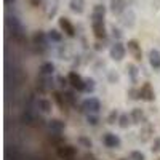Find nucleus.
<instances>
[{
  "label": "nucleus",
  "mask_w": 160,
  "mask_h": 160,
  "mask_svg": "<svg viewBox=\"0 0 160 160\" xmlns=\"http://www.w3.org/2000/svg\"><path fill=\"white\" fill-rule=\"evenodd\" d=\"M7 26H8V31L11 32L13 38L18 40V42H24V40H26L24 28H22V24L19 22L18 18H15V16H8V18H7Z\"/></svg>",
  "instance_id": "obj_1"
},
{
  "label": "nucleus",
  "mask_w": 160,
  "mask_h": 160,
  "mask_svg": "<svg viewBox=\"0 0 160 160\" xmlns=\"http://www.w3.org/2000/svg\"><path fill=\"white\" fill-rule=\"evenodd\" d=\"M104 15H106V7L104 5H95L93 13H91V24L104 22Z\"/></svg>",
  "instance_id": "obj_2"
},
{
  "label": "nucleus",
  "mask_w": 160,
  "mask_h": 160,
  "mask_svg": "<svg viewBox=\"0 0 160 160\" xmlns=\"http://www.w3.org/2000/svg\"><path fill=\"white\" fill-rule=\"evenodd\" d=\"M125 56V47L123 43H120V42H115L111 48V58L115 59V61H120V59H123Z\"/></svg>",
  "instance_id": "obj_3"
},
{
  "label": "nucleus",
  "mask_w": 160,
  "mask_h": 160,
  "mask_svg": "<svg viewBox=\"0 0 160 160\" xmlns=\"http://www.w3.org/2000/svg\"><path fill=\"white\" fill-rule=\"evenodd\" d=\"M77 151L75 148H72V146H61V148L58 149V155L64 160H72L75 157Z\"/></svg>",
  "instance_id": "obj_4"
},
{
  "label": "nucleus",
  "mask_w": 160,
  "mask_h": 160,
  "mask_svg": "<svg viewBox=\"0 0 160 160\" xmlns=\"http://www.w3.org/2000/svg\"><path fill=\"white\" fill-rule=\"evenodd\" d=\"M83 109L91 112V114H96L101 109V104H99V101L96 98H88V99L83 101Z\"/></svg>",
  "instance_id": "obj_5"
},
{
  "label": "nucleus",
  "mask_w": 160,
  "mask_h": 160,
  "mask_svg": "<svg viewBox=\"0 0 160 160\" xmlns=\"http://www.w3.org/2000/svg\"><path fill=\"white\" fill-rule=\"evenodd\" d=\"M37 88L42 91V93L51 90V88H53V80L50 78V75H43L42 78H38V80H37Z\"/></svg>",
  "instance_id": "obj_6"
},
{
  "label": "nucleus",
  "mask_w": 160,
  "mask_h": 160,
  "mask_svg": "<svg viewBox=\"0 0 160 160\" xmlns=\"http://www.w3.org/2000/svg\"><path fill=\"white\" fill-rule=\"evenodd\" d=\"M139 98L144 101H154V90L151 87V83H144L142 88L139 90Z\"/></svg>",
  "instance_id": "obj_7"
},
{
  "label": "nucleus",
  "mask_w": 160,
  "mask_h": 160,
  "mask_svg": "<svg viewBox=\"0 0 160 160\" xmlns=\"http://www.w3.org/2000/svg\"><path fill=\"white\" fill-rule=\"evenodd\" d=\"M5 158L7 160H22L24 155L21 154V151L18 148H11V146H8V148L5 149Z\"/></svg>",
  "instance_id": "obj_8"
},
{
  "label": "nucleus",
  "mask_w": 160,
  "mask_h": 160,
  "mask_svg": "<svg viewBox=\"0 0 160 160\" xmlns=\"http://www.w3.org/2000/svg\"><path fill=\"white\" fill-rule=\"evenodd\" d=\"M59 28L68 34L69 37H74L75 35V29H74V26L72 22L68 19V18H59Z\"/></svg>",
  "instance_id": "obj_9"
},
{
  "label": "nucleus",
  "mask_w": 160,
  "mask_h": 160,
  "mask_svg": "<svg viewBox=\"0 0 160 160\" xmlns=\"http://www.w3.org/2000/svg\"><path fill=\"white\" fill-rule=\"evenodd\" d=\"M128 50H130V53L133 55V58H135L136 61H141V47H139V43L136 42V40H130L128 42Z\"/></svg>",
  "instance_id": "obj_10"
},
{
  "label": "nucleus",
  "mask_w": 160,
  "mask_h": 160,
  "mask_svg": "<svg viewBox=\"0 0 160 160\" xmlns=\"http://www.w3.org/2000/svg\"><path fill=\"white\" fill-rule=\"evenodd\" d=\"M111 11L114 15H120V13H123L125 7H127V2L125 0H111Z\"/></svg>",
  "instance_id": "obj_11"
},
{
  "label": "nucleus",
  "mask_w": 160,
  "mask_h": 160,
  "mask_svg": "<svg viewBox=\"0 0 160 160\" xmlns=\"http://www.w3.org/2000/svg\"><path fill=\"white\" fill-rule=\"evenodd\" d=\"M69 82H71V85H72L74 88H77V90H85V82L82 80V77L77 75L75 72L69 74Z\"/></svg>",
  "instance_id": "obj_12"
},
{
  "label": "nucleus",
  "mask_w": 160,
  "mask_h": 160,
  "mask_svg": "<svg viewBox=\"0 0 160 160\" xmlns=\"http://www.w3.org/2000/svg\"><path fill=\"white\" fill-rule=\"evenodd\" d=\"M48 128L50 131L53 133V135H61V131L64 130V122H61V120H50L48 123Z\"/></svg>",
  "instance_id": "obj_13"
},
{
  "label": "nucleus",
  "mask_w": 160,
  "mask_h": 160,
  "mask_svg": "<svg viewBox=\"0 0 160 160\" xmlns=\"http://www.w3.org/2000/svg\"><path fill=\"white\" fill-rule=\"evenodd\" d=\"M102 141H104V144L108 146V148H117V146L120 144V139H118V136L112 135V133H106V135H104V138H102Z\"/></svg>",
  "instance_id": "obj_14"
},
{
  "label": "nucleus",
  "mask_w": 160,
  "mask_h": 160,
  "mask_svg": "<svg viewBox=\"0 0 160 160\" xmlns=\"http://www.w3.org/2000/svg\"><path fill=\"white\" fill-rule=\"evenodd\" d=\"M149 62L154 69H160V51L157 50H151L149 53Z\"/></svg>",
  "instance_id": "obj_15"
},
{
  "label": "nucleus",
  "mask_w": 160,
  "mask_h": 160,
  "mask_svg": "<svg viewBox=\"0 0 160 160\" xmlns=\"http://www.w3.org/2000/svg\"><path fill=\"white\" fill-rule=\"evenodd\" d=\"M69 7L74 13H83L85 10V0H71Z\"/></svg>",
  "instance_id": "obj_16"
},
{
  "label": "nucleus",
  "mask_w": 160,
  "mask_h": 160,
  "mask_svg": "<svg viewBox=\"0 0 160 160\" xmlns=\"http://www.w3.org/2000/svg\"><path fill=\"white\" fill-rule=\"evenodd\" d=\"M93 32H95L96 38H106V28H104V22H96L93 24Z\"/></svg>",
  "instance_id": "obj_17"
},
{
  "label": "nucleus",
  "mask_w": 160,
  "mask_h": 160,
  "mask_svg": "<svg viewBox=\"0 0 160 160\" xmlns=\"http://www.w3.org/2000/svg\"><path fill=\"white\" fill-rule=\"evenodd\" d=\"M34 43L37 45V47H40V48H45L47 47V35L43 34V32H37L35 35H34Z\"/></svg>",
  "instance_id": "obj_18"
},
{
  "label": "nucleus",
  "mask_w": 160,
  "mask_h": 160,
  "mask_svg": "<svg viewBox=\"0 0 160 160\" xmlns=\"http://www.w3.org/2000/svg\"><path fill=\"white\" fill-rule=\"evenodd\" d=\"M53 72H55V66H53L51 62H43L42 66H40V74L42 75H51Z\"/></svg>",
  "instance_id": "obj_19"
},
{
  "label": "nucleus",
  "mask_w": 160,
  "mask_h": 160,
  "mask_svg": "<svg viewBox=\"0 0 160 160\" xmlns=\"http://www.w3.org/2000/svg\"><path fill=\"white\" fill-rule=\"evenodd\" d=\"M38 111H42L43 114L50 112V111H51V104H50V101H47V99H40V101H38Z\"/></svg>",
  "instance_id": "obj_20"
},
{
  "label": "nucleus",
  "mask_w": 160,
  "mask_h": 160,
  "mask_svg": "<svg viewBox=\"0 0 160 160\" xmlns=\"http://www.w3.org/2000/svg\"><path fill=\"white\" fill-rule=\"evenodd\" d=\"M131 120L135 123H139L141 120H142V112H141V109H133V112H131Z\"/></svg>",
  "instance_id": "obj_21"
},
{
  "label": "nucleus",
  "mask_w": 160,
  "mask_h": 160,
  "mask_svg": "<svg viewBox=\"0 0 160 160\" xmlns=\"http://www.w3.org/2000/svg\"><path fill=\"white\" fill-rule=\"evenodd\" d=\"M48 38L50 40H53V42H61V38H62V35L58 32V31H55V29H51L50 32H48Z\"/></svg>",
  "instance_id": "obj_22"
},
{
  "label": "nucleus",
  "mask_w": 160,
  "mask_h": 160,
  "mask_svg": "<svg viewBox=\"0 0 160 160\" xmlns=\"http://www.w3.org/2000/svg\"><path fill=\"white\" fill-rule=\"evenodd\" d=\"M68 101L69 104H74V101H75V98H74V93H71V91H68V93H64V102Z\"/></svg>",
  "instance_id": "obj_23"
},
{
  "label": "nucleus",
  "mask_w": 160,
  "mask_h": 160,
  "mask_svg": "<svg viewBox=\"0 0 160 160\" xmlns=\"http://www.w3.org/2000/svg\"><path fill=\"white\" fill-rule=\"evenodd\" d=\"M130 158H131V160H144V155H142L141 152H138V151H133V152L130 154Z\"/></svg>",
  "instance_id": "obj_24"
},
{
  "label": "nucleus",
  "mask_w": 160,
  "mask_h": 160,
  "mask_svg": "<svg viewBox=\"0 0 160 160\" xmlns=\"http://www.w3.org/2000/svg\"><path fill=\"white\" fill-rule=\"evenodd\" d=\"M128 115H120V127L122 128H127L128 127Z\"/></svg>",
  "instance_id": "obj_25"
},
{
  "label": "nucleus",
  "mask_w": 160,
  "mask_h": 160,
  "mask_svg": "<svg viewBox=\"0 0 160 160\" xmlns=\"http://www.w3.org/2000/svg\"><path fill=\"white\" fill-rule=\"evenodd\" d=\"M152 151H154V152H160V138H155V139H154Z\"/></svg>",
  "instance_id": "obj_26"
},
{
  "label": "nucleus",
  "mask_w": 160,
  "mask_h": 160,
  "mask_svg": "<svg viewBox=\"0 0 160 160\" xmlns=\"http://www.w3.org/2000/svg\"><path fill=\"white\" fill-rule=\"evenodd\" d=\"M95 85H93V80H87L85 82V91H93Z\"/></svg>",
  "instance_id": "obj_27"
},
{
  "label": "nucleus",
  "mask_w": 160,
  "mask_h": 160,
  "mask_svg": "<svg viewBox=\"0 0 160 160\" xmlns=\"http://www.w3.org/2000/svg\"><path fill=\"white\" fill-rule=\"evenodd\" d=\"M115 118H117V112L112 111L111 115H109V118H108V122H109V123H115Z\"/></svg>",
  "instance_id": "obj_28"
},
{
  "label": "nucleus",
  "mask_w": 160,
  "mask_h": 160,
  "mask_svg": "<svg viewBox=\"0 0 160 160\" xmlns=\"http://www.w3.org/2000/svg\"><path fill=\"white\" fill-rule=\"evenodd\" d=\"M88 123L96 125V123H98V118H96V117H90V115H88Z\"/></svg>",
  "instance_id": "obj_29"
},
{
  "label": "nucleus",
  "mask_w": 160,
  "mask_h": 160,
  "mask_svg": "<svg viewBox=\"0 0 160 160\" xmlns=\"http://www.w3.org/2000/svg\"><path fill=\"white\" fill-rule=\"evenodd\" d=\"M114 37H117V38H120V37H122V32H120L118 29H114Z\"/></svg>",
  "instance_id": "obj_30"
},
{
  "label": "nucleus",
  "mask_w": 160,
  "mask_h": 160,
  "mask_svg": "<svg viewBox=\"0 0 160 160\" xmlns=\"http://www.w3.org/2000/svg\"><path fill=\"white\" fill-rule=\"evenodd\" d=\"M80 141H82L83 144H87V146H88V148H90V146H91V142H90V141H87V139H83V138H82V139H80Z\"/></svg>",
  "instance_id": "obj_31"
},
{
  "label": "nucleus",
  "mask_w": 160,
  "mask_h": 160,
  "mask_svg": "<svg viewBox=\"0 0 160 160\" xmlns=\"http://www.w3.org/2000/svg\"><path fill=\"white\" fill-rule=\"evenodd\" d=\"M16 0H5V5H11V3H15Z\"/></svg>",
  "instance_id": "obj_32"
},
{
  "label": "nucleus",
  "mask_w": 160,
  "mask_h": 160,
  "mask_svg": "<svg viewBox=\"0 0 160 160\" xmlns=\"http://www.w3.org/2000/svg\"><path fill=\"white\" fill-rule=\"evenodd\" d=\"M31 2H32L34 5H38V3H40V0H31Z\"/></svg>",
  "instance_id": "obj_33"
},
{
  "label": "nucleus",
  "mask_w": 160,
  "mask_h": 160,
  "mask_svg": "<svg viewBox=\"0 0 160 160\" xmlns=\"http://www.w3.org/2000/svg\"><path fill=\"white\" fill-rule=\"evenodd\" d=\"M122 160H123V158H122Z\"/></svg>",
  "instance_id": "obj_34"
}]
</instances>
